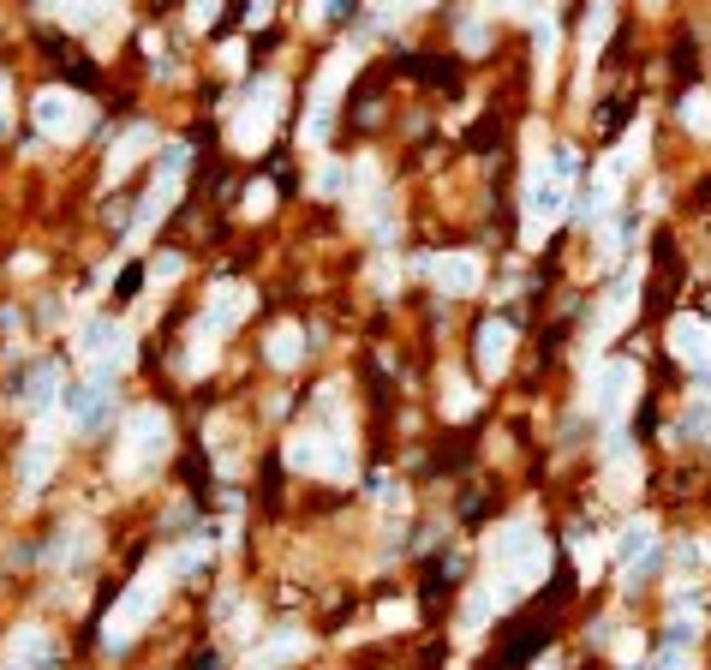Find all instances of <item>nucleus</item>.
Masks as SVG:
<instances>
[{"label":"nucleus","mask_w":711,"mask_h":670,"mask_svg":"<svg viewBox=\"0 0 711 670\" xmlns=\"http://www.w3.org/2000/svg\"><path fill=\"white\" fill-rule=\"evenodd\" d=\"M91 545H96L91 533H72V539H60V545H55V557H60V563H72V557H84Z\"/></svg>","instance_id":"4c0bfd02"},{"label":"nucleus","mask_w":711,"mask_h":670,"mask_svg":"<svg viewBox=\"0 0 711 670\" xmlns=\"http://www.w3.org/2000/svg\"><path fill=\"white\" fill-rule=\"evenodd\" d=\"M168 563H174V575H192V568L210 563V545H186L180 557H168Z\"/></svg>","instance_id":"f704fd0d"},{"label":"nucleus","mask_w":711,"mask_h":670,"mask_svg":"<svg viewBox=\"0 0 711 670\" xmlns=\"http://www.w3.org/2000/svg\"><path fill=\"white\" fill-rule=\"evenodd\" d=\"M508 360H514V324L490 318L485 330H478V372H485V377H502Z\"/></svg>","instance_id":"6ab92c4d"},{"label":"nucleus","mask_w":711,"mask_h":670,"mask_svg":"<svg viewBox=\"0 0 711 670\" xmlns=\"http://www.w3.org/2000/svg\"><path fill=\"white\" fill-rule=\"evenodd\" d=\"M246 312H251V287H246V282H222V287L210 294V306H203L198 330L222 341L227 330H234V324H246Z\"/></svg>","instance_id":"ddd939ff"},{"label":"nucleus","mask_w":711,"mask_h":670,"mask_svg":"<svg viewBox=\"0 0 711 670\" xmlns=\"http://www.w3.org/2000/svg\"><path fill=\"white\" fill-rule=\"evenodd\" d=\"M425 275L442 287V294H454V299H466V294L485 287V263H478V251H442V258L425 263Z\"/></svg>","instance_id":"f8f14e48"},{"label":"nucleus","mask_w":711,"mask_h":670,"mask_svg":"<svg viewBox=\"0 0 711 670\" xmlns=\"http://www.w3.org/2000/svg\"><path fill=\"white\" fill-rule=\"evenodd\" d=\"M574 150H556L550 162H532L526 174V246H544V227L568 210V198H574Z\"/></svg>","instance_id":"7ed1b4c3"},{"label":"nucleus","mask_w":711,"mask_h":670,"mask_svg":"<svg viewBox=\"0 0 711 670\" xmlns=\"http://www.w3.org/2000/svg\"><path fill=\"white\" fill-rule=\"evenodd\" d=\"M490 7L508 12V19H526V12H532V0H490Z\"/></svg>","instance_id":"79ce46f5"},{"label":"nucleus","mask_w":711,"mask_h":670,"mask_svg":"<svg viewBox=\"0 0 711 670\" xmlns=\"http://www.w3.org/2000/svg\"><path fill=\"white\" fill-rule=\"evenodd\" d=\"M270 210H275V186H270V180L246 186V216L258 222V216H270Z\"/></svg>","instance_id":"473e14b6"},{"label":"nucleus","mask_w":711,"mask_h":670,"mask_svg":"<svg viewBox=\"0 0 711 670\" xmlns=\"http://www.w3.org/2000/svg\"><path fill=\"white\" fill-rule=\"evenodd\" d=\"M383 12H418V7H430V0H377Z\"/></svg>","instance_id":"37998d69"},{"label":"nucleus","mask_w":711,"mask_h":670,"mask_svg":"<svg viewBox=\"0 0 711 670\" xmlns=\"http://www.w3.org/2000/svg\"><path fill=\"white\" fill-rule=\"evenodd\" d=\"M282 103H287V84L282 79H258L246 91V103L234 108V120H227V138H234V150H263L275 132V120H282Z\"/></svg>","instance_id":"39448f33"},{"label":"nucleus","mask_w":711,"mask_h":670,"mask_svg":"<svg viewBox=\"0 0 711 670\" xmlns=\"http://www.w3.org/2000/svg\"><path fill=\"white\" fill-rule=\"evenodd\" d=\"M406 616H413V611H406V604H383V623H389V628H401Z\"/></svg>","instance_id":"c03bdc74"},{"label":"nucleus","mask_w":711,"mask_h":670,"mask_svg":"<svg viewBox=\"0 0 711 670\" xmlns=\"http://www.w3.org/2000/svg\"><path fill=\"white\" fill-rule=\"evenodd\" d=\"M186 162H192V144H168V156H162V168H156V186H150V198L132 216V239H144L150 227L174 210V198H180V186H186Z\"/></svg>","instance_id":"9d476101"},{"label":"nucleus","mask_w":711,"mask_h":670,"mask_svg":"<svg viewBox=\"0 0 711 670\" xmlns=\"http://www.w3.org/2000/svg\"><path fill=\"white\" fill-rule=\"evenodd\" d=\"M669 353L694 365L700 396H706V389H711V336H706V324L700 318H676V324H669Z\"/></svg>","instance_id":"4468645a"},{"label":"nucleus","mask_w":711,"mask_h":670,"mask_svg":"<svg viewBox=\"0 0 711 670\" xmlns=\"http://www.w3.org/2000/svg\"><path fill=\"white\" fill-rule=\"evenodd\" d=\"M616 180H621V168H616V162H604L599 180H592L586 192H580V222H586V227L609 216V204H616Z\"/></svg>","instance_id":"412c9836"},{"label":"nucleus","mask_w":711,"mask_h":670,"mask_svg":"<svg viewBox=\"0 0 711 670\" xmlns=\"http://www.w3.org/2000/svg\"><path fill=\"white\" fill-rule=\"evenodd\" d=\"M31 120H36V132L43 138H55V144H72V138H84L91 132V103H84L79 91H43L31 103Z\"/></svg>","instance_id":"6e6552de"},{"label":"nucleus","mask_w":711,"mask_h":670,"mask_svg":"<svg viewBox=\"0 0 711 670\" xmlns=\"http://www.w3.org/2000/svg\"><path fill=\"white\" fill-rule=\"evenodd\" d=\"M490 611H502V604L490 599V587H485V592H473V599H466V616H461V628H466V635H478V628H485V616H490Z\"/></svg>","instance_id":"7c9ffc66"},{"label":"nucleus","mask_w":711,"mask_h":670,"mask_svg":"<svg viewBox=\"0 0 711 670\" xmlns=\"http://www.w3.org/2000/svg\"><path fill=\"white\" fill-rule=\"evenodd\" d=\"M48 665H55V635L24 623L19 635L7 640V670H48Z\"/></svg>","instance_id":"a211bd4d"},{"label":"nucleus","mask_w":711,"mask_h":670,"mask_svg":"<svg viewBox=\"0 0 711 670\" xmlns=\"http://www.w3.org/2000/svg\"><path fill=\"white\" fill-rule=\"evenodd\" d=\"M550 568V551H544L538 527L532 521H508L497 539H490V599L514 604L520 592H532Z\"/></svg>","instance_id":"f257e3e1"},{"label":"nucleus","mask_w":711,"mask_h":670,"mask_svg":"<svg viewBox=\"0 0 711 670\" xmlns=\"http://www.w3.org/2000/svg\"><path fill=\"white\" fill-rule=\"evenodd\" d=\"M287 467H294V473H323V437L317 432L287 437Z\"/></svg>","instance_id":"b1692460"},{"label":"nucleus","mask_w":711,"mask_h":670,"mask_svg":"<svg viewBox=\"0 0 711 670\" xmlns=\"http://www.w3.org/2000/svg\"><path fill=\"white\" fill-rule=\"evenodd\" d=\"M168 580H174V563H150L144 575L132 580V587L120 592V604L108 611V623H102V647L108 653H126L138 635L150 628V616L162 611V592H168Z\"/></svg>","instance_id":"f03ea898"},{"label":"nucleus","mask_w":711,"mask_h":670,"mask_svg":"<svg viewBox=\"0 0 711 670\" xmlns=\"http://www.w3.org/2000/svg\"><path fill=\"white\" fill-rule=\"evenodd\" d=\"M60 413H67V432H79V437H96L102 425L114 420V377L91 372V377H84V384H72L67 396H60Z\"/></svg>","instance_id":"1a4fd4ad"},{"label":"nucleus","mask_w":711,"mask_h":670,"mask_svg":"<svg viewBox=\"0 0 711 670\" xmlns=\"http://www.w3.org/2000/svg\"><path fill=\"white\" fill-rule=\"evenodd\" d=\"M180 275H186V258H180V251H162V258L150 263V287H156V294H168Z\"/></svg>","instance_id":"cd10ccee"},{"label":"nucleus","mask_w":711,"mask_h":670,"mask_svg":"<svg viewBox=\"0 0 711 670\" xmlns=\"http://www.w3.org/2000/svg\"><path fill=\"white\" fill-rule=\"evenodd\" d=\"M633 389H640V365H633V360H609L599 372V384H592V413L616 425L621 413H628Z\"/></svg>","instance_id":"9b49d317"},{"label":"nucleus","mask_w":711,"mask_h":670,"mask_svg":"<svg viewBox=\"0 0 711 670\" xmlns=\"http://www.w3.org/2000/svg\"><path fill=\"white\" fill-rule=\"evenodd\" d=\"M532 43H538V67L550 72V60H556V43H562V31H556V19H538V36H532Z\"/></svg>","instance_id":"72a5a7b5"},{"label":"nucleus","mask_w":711,"mask_h":670,"mask_svg":"<svg viewBox=\"0 0 711 670\" xmlns=\"http://www.w3.org/2000/svg\"><path fill=\"white\" fill-rule=\"evenodd\" d=\"M574 551H580V568H586V575H592V568H599V545H592V539L580 533V539H574Z\"/></svg>","instance_id":"a19ab883"},{"label":"nucleus","mask_w":711,"mask_h":670,"mask_svg":"<svg viewBox=\"0 0 711 670\" xmlns=\"http://www.w3.org/2000/svg\"><path fill=\"white\" fill-rule=\"evenodd\" d=\"M353 180V168H341V162H317V180H311V192L317 198H341V186Z\"/></svg>","instance_id":"c85d7f7f"},{"label":"nucleus","mask_w":711,"mask_h":670,"mask_svg":"<svg viewBox=\"0 0 711 670\" xmlns=\"http://www.w3.org/2000/svg\"><path fill=\"white\" fill-rule=\"evenodd\" d=\"M132 353H138L132 330H126V324H114V318H91L79 330V360L91 365V372H102V377L126 372V365H132Z\"/></svg>","instance_id":"0eeeda50"},{"label":"nucleus","mask_w":711,"mask_h":670,"mask_svg":"<svg viewBox=\"0 0 711 670\" xmlns=\"http://www.w3.org/2000/svg\"><path fill=\"white\" fill-rule=\"evenodd\" d=\"M263 353H270V365H275V372H294V365L305 360V336L294 330V324H275L270 341H263Z\"/></svg>","instance_id":"5701e85b"},{"label":"nucleus","mask_w":711,"mask_h":670,"mask_svg":"<svg viewBox=\"0 0 711 670\" xmlns=\"http://www.w3.org/2000/svg\"><path fill=\"white\" fill-rule=\"evenodd\" d=\"M682 126L694 138H711V91H688L682 96Z\"/></svg>","instance_id":"a878e982"},{"label":"nucleus","mask_w":711,"mask_h":670,"mask_svg":"<svg viewBox=\"0 0 711 670\" xmlns=\"http://www.w3.org/2000/svg\"><path fill=\"white\" fill-rule=\"evenodd\" d=\"M657 670H694V665L682 659V653H664V659H657Z\"/></svg>","instance_id":"a18cd8bd"},{"label":"nucleus","mask_w":711,"mask_h":670,"mask_svg":"<svg viewBox=\"0 0 711 670\" xmlns=\"http://www.w3.org/2000/svg\"><path fill=\"white\" fill-rule=\"evenodd\" d=\"M215 12H222V0H192V24L203 31V24H215Z\"/></svg>","instance_id":"ea45409f"},{"label":"nucleus","mask_w":711,"mask_h":670,"mask_svg":"<svg viewBox=\"0 0 711 670\" xmlns=\"http://www.w3.org/2000/svg\"><path fill=\"white\" fill-rule=\"evenodd\" d=\"M55 455H60V444L48 432H36L31 444H24V455H19V497L31 503L36 491L48 485V473H55Z\"/></svg>","instance_id":"f3484780"},{"label":"nucleus","mask_w":711,"mask_h":670,"mask_svg":"<svg viewBox=\"0 0 711 670\" xmlns=\"http://www.w3.org/2000/svg\"><path fill=\"white\" fill-rule=\"evenodd\" d=\"M461 48H466V55H485V24H478V19L461 24Z\"/></svg>","instance_id":"58836bf2"},{"label":"nucleus","mask_w":711,"mask_h":670,"mask_svg":"<svg viewBox=\"0 0 711 670\" xmlns=\"http://www.w3.org/2000/svg\"><path fill=\"white\" fill-rule=\"evenodd\" d=\"M633 287H640V270H633V275H621V282L609 287V299H604V330H609V324H621V312H628Z\"/></svg>","instance_id":"c756f323"},{"label":"nucleus","mask_w":711,"mask_h":670,"mask_svg":"<svg viewBox=\"0 0 711 670\" xmlns=\"http://www.w3.org/2000/svg\"><path fill=\"white\" fill-rule=\"evenodd\" d=\"M168 444H174V425L162 408H132L126 413V432H120V479L144 485L162 461H168Z\"/></svg>","instance_id":"20e7f679"},{"label":"nucleus","mask_w":711,"mask_h":670,"mask_svg":"<svg viewBox=\"0 0 711 670\" xmlns=\"http://www.w3.org/2000/svg\"><path fill=\"white\" fill-rule=\"evenodd\" d=\"M43 12H55L67 31H102L114 19V0H43Z\"/></svg>","instance_id":"aec40b11"},{"label":"nucleus","mask_w":711,"mask_h":670,"mask_svg":"<svg viewBox=\"0 0 711 670\" xmlns=\"http://www.w3.org/2000/svg\"><path fill=\"white\" fill-rule=\"evenodd\" d=\"M335 12H347V0H311V7H305V24H329Z\"/></svg>","instance_id":"e433bc0d"},{"label":"nucleus","mask_w":711,"mask_h":670,"mask_svg":"<svg viewBox=\"0 0 711 670\" xmlns=\"http://www.w3.org/2000/svg\"><path fill=\"white\" fill-rule=\"evenodd\" d=\"M609 24H616V12H609V0H599V7H592V19H586V31H580V43H586V60L604 48Z\"/></svg>","instance_id":"bb28decb"},{"label":"nucleus","mask_w":711,"mask_h":670,"mask_svg":"<svg viewBox=\"0 0 711 670\" xmlns=\"http://www.w3.org/2000/svg\"><path fill=\"white\" fill-rule=\"evenodd\" d=\"M353 67H359V48H335V55L323 60V72H317V84H311V114H305V144H329V132H335V103H341V84L353 79Z\"/></svg>","instance_id":"423d86ee"},{"label":"nucleus","mask_w":711,"mask_h":670,"mask_svg":"<svg viewBox=\"0 0 711 670\" xmlns=\"http://www.w3.org/2000/svg\"><path fill=\"white\" fill-rule=\"evenodd\" d=\"M305 653V635H294V628H282V635L270 640L263 653H251V670H270V665H287V659H299Z\"/></svg>","instance_id":"393cba45"},{"label":"nucleus","mask_w":711,"mask_h":670,"mask_svg":"<svg viewBox=\"0 0 711 670\" xmlns=\"http://www.w3.org/2000/svg\"><path fill=\"white\" fill-rule=\"evenodd\" d=\"M682 437H700V444L711 437V408H706V401H700V408L688 413V420H682Z\"/></svg>","instance_id":"c9c22d12"},{"label":"nucleus","mask_w":711,"mask_h":670,"mask_svg":"<svg viewBox=\"0 0 711 670\" xmlns=\"http://www.w3.org/2000/svg\"><path fill=\"white\" fill-rule=\"evenodd\" d=\"M473 408H478V401H473V389H461V384L449 377V389H442V413H449V420H466Z\"/></svg>","instance_id":"2f4dec72"},{"label":"nucleus","mask_w":711,"mask_h":670,"mask_svg":"<svg viewBox=\"0 0 711 670\" xmlns=\"http://www.w3.org/2000/svg\"><path fill=\"white\" fill-rule=\"evenodd\" d=\"M251 19H258V24L270 19V0H251Z\"/></svg>","instance_id":"49530a36"},{"label":"nucleus","mask_w":711,"mask_h":670,"mask_svg":"<svg viewBox=\"0 0 711 670\" xmlns=\"http://www.w3.org/2000/svg\"><path fill=\"white\" fill-rule=\"evenodd\" d=\"M60 396H67V389H60V365H55V360H43V365H36V372L19 384V389H12V401H19V413H24V420H43V413L55 408Z\"/></svg>","instance_id":"2eb2a0df"},{"label":"nucleus","mask_w":711,"mask_h":670,"mask_svg":"<svg viewBox=\"0 0 711 670\" xmlns=\"http://www.w3.org/2000/svg\"><path fill=\"white\" fill-rule=\"evenodd\" d=\"M150 144H156V132H150V126H132V132H126L120 144H114V156H108V186H114V180H126V174H132L138 162L150 156Z\"/></svg>","instance_id":"4be33fe9"},{"label":"nucleus","mask_w":711,"mask_h":670,"mask_svg":"<svg viewBox=\"0 0 711 670\" xmlns=\"http://www.w3.org/2000/svg\"><path fill=\"white\" fill-rule=\"evenodd\" d=\"M616 557H621V575H628V587L640 575H652V563H657V533H652V521H633V527H621V539H616Z\"/></svg>","instance_id":"dca6fc26"}]
</instances>
